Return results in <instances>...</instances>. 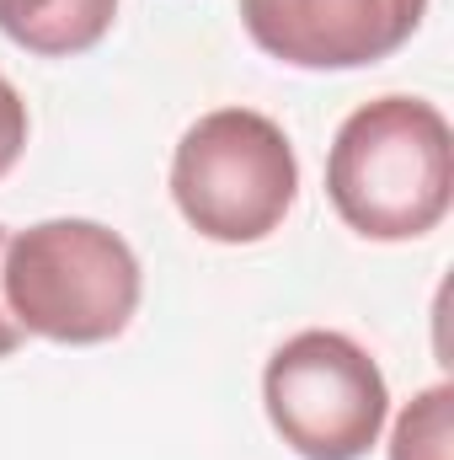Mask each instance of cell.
I'll list each match as a JSON object with an SVG mask.
<instances>
[{"label":"cell","mask_w":454,"mask_h":460,"mask_svg":"<svg viewBox=\"0 0 454 460\" xmlns=\"http://www.w3.org/2000/svg\"><path fill=\"white\" fill-rule=\"evenodd\" d=\"M171 199L204 241H267L300 199L294 145L257 108H214L188 123V134L177 139Z\"/></svg>","instance_id":"3"},{"label":"cell","mask_w":454,"mask_h":460,"mask_svg":"<svg viewBox=\"0 0 454 460\" xmlns=\"http://www.w3.org/2000/svg\"><path fill=\"white\" fill-rule=\"evenodd\" d=\"M139 257L97 220H43L0 252V300L27 338L65 348L113 343L139 311Z\"/></svg>","instance_id":"2"},{"label":"cell","mask_w":454,"mask_h":460,"mask_svg":"<svg viewBox=\"0 0 454 460\" xmlns=\"http://www.w3.org/2000/svg\"><path fill=\"white\" fill-rule=\"evenodd\" d=\"M262 407L300 460H358L380 445L390 385L347 332L305 327L267 358Z\"/></svg>","instance_id":"4"},{"label":"cell","mask_w":454,"mask_h":460,"mask_svg":"<svg viewBox=\"0 0 454 460\" xmlns=\"http://www.w3.org/2000/svg\"><path fill=\"white\" fill-rule=\"evenodd\" d=\"M327 199L363 241H417L454 204L450 118L423 97H374L327 150Z\"/></svg>","instance_id":"1"},{"label":"cell","mask_w":454,"mask_h":460,"mask_svg":"<svg viewBox=\"0 0 454 460\" xmlns=\"http://www.w3.org/2000/svg\"><path fill=\"white\" fill-rule=\"evenodd\" d=\"M118 0H0V32L38 59H75L108 38Z\"/></svg>","instance_id":"6"},{"label":"cell","mask_w":454,"mask_h":460,"mask_svg":"<svg viewBox=\"0 0 454 460\" xmlns=\"http://www.w3.org/2000/svg\"><path fill=\"white\" fill-rule=\"evenodd\" d=\"M27 150V102L16 97V86L0 75V177L22 161Z\"/></svg>","instance_id":"8"},{"label":"cell","mask_w":454,"mask_h":460,"mask_svg":"<svg viewBox=\"0 0 454 460\" xmlns=\"http://www.w3.org/2000/svg\"><path fill=\"white\" fill-rule=\"evenodd\" d=\"M428 0H240L251 43L294 70H363L423 27Z\"/></svg>","instance_id":"5"},{"label":"cell","mask_w":454,"mask_h":460,"mask_svg":"<svg viewBox=\"0 0 454 460\" xmlns=\"http://www.w3.org/2000/svg\"><path fill=\"white\" fill-rule=\"evenodd\" d=\"M390 460H454V385L417 391L396 429H390Z\"/></svg>","instance_id":"7"},{"label":"cell","mask_w":454,"mask_h":460,"mask_svg":"<svg viewBox=\"0 0 454 460\" xmlns=\"http://www.w3.org/2000/svg\"><path fill=\"white\" fill-rule=\"evenodd\" d=\"M5 241H11V235H5V226H0V252H5ZM22 338H27V332L11 322V311H5V300H0V358H11V353L22 348Z\"/></svg>","instance_id":"9"}]
</instances>
